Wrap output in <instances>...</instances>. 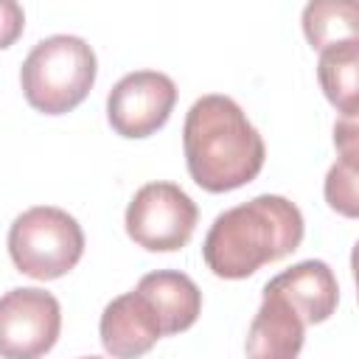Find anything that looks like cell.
Wrapping results in <instances>:
<instances>
[{
    "mask_svg": "<svg viewBox=\"0 0 359 359\" xmlns=\"http://www.w3.org/2000/svg\"><path fill=\"white\" fill-rule=\"evenodd\" d=\"M199 222L196 202L177 182H146L126 205V233L149 252L182 250Z\"/></svg>",
    "mask_w": 359,
    "mask_h": 359,
    "instance_id": "5",
    "label": "cell"
},
{
    "mask_svg": "<svg viewBox=\"0 0 359 359\" xmlns=\"http://www.w3.org/2000/svg\"><path fill=\"white\" fill-rule=\"evenodd\" d=\"M62 331L59 300L39 286H17L0 297V359H39Z\"/></svg>",
    "mask_w": 359,
    "mask_h": 359,
    "instance_id": "6",
    "label": "cell"
},
{
    "mask_svg": "<svg viewBox=\"0 0 359 359\" xmlns=\"http://www.w3.org/2000/svg\"><path fill=\"white\" fill-rule=\"evenodd\" d=\"M266 286L286 294L294 303V309L303 314L306 325L325 323L339 303V286H337L334 269L325 261H314V258L283 269L280 275L266 280Z\"/></svg>",
    "mask_w": 359,
    "mask_h": 359,
    "instance_id": "11",
    "label": "cell"
},
{
    "mask_svg": "<svg viewBox=\"0 0 359 359\" xmlns=\"http://www.w3.org/2000/svg\"><path fill=\"white\" fill-rule=\"evenodd\" d=\"M95 73L98 62L87 39L76 34H53L28 50L20 67V84L25 101L36 112L65 115L90 95Z\"/></svg>",
    "mask_w": 359,
    "mask_h": 359,
    "instance_id": "3",
    "label": "cell"
},
{
    "mask_svg": "<svg viewBox=\"0 0 359 359\" xmlns=\"http://www.w3.org/2000/svg\"><path fill=\"white\" fill-rule=\"evenodd\" d=\"M8 255L22 275L34 280H56L81 261L84 230L62 208H28L8 227Z\"/></svg>",
    "mask_w": 359,
    "mask_h": 359,
    "instance_id": "4",
    "label": "cell"
},
{
    "mask_svg": "<svg viewBox=\"0 0 359 359\" xmlns=\"http://www.w3.org/2000/svg\"><path fill=\"white\" fill-rule=\"evenodd\" d=\"M79 359H101V356H79Z\"/></svg>",
    "mask_w": 359,
    "mask_h": 359,
    "instance_id": "17",
    "label": "cell"
},
{
    "mask_svg": "<svg viewBox=\"0 0 359 359\" xmlns=\"http://www.w3.org/2000/svg\"><path fill=\"white\" fill-rule=\"evenodd\" d=\"M177 104V84L160 70H135L107 95V121L121 137H149L165 126Z\"/></svg>",
    "mask_w": 359,
    "mask_h": 359,
    "instance_id": "7",
    "label": "cell"
},
{
    "mask_svg": "<svg viewBox=\"0 0 359 359\" xmlns=\"http://www.w3.org/2000/svg\"><path fill=\"white\" fill-rule=\"evenodd\" d=\"M149 306L154 309L163 337L188 331L199 311H202V292L194 283V278H188L180 269H157L140 278V283L135 286Z\"/></svg>",
    "mask_w": 359,
    "mask_h": 359,
    "instance_id": "10",
    "label": "cell"
},
{
    "mask_svg": "<svg viewBox=\"0 0 359 359\" xmlns=\"http://www.w3.org/2000/svg\"><path fill=\"white\" fill-rule=\"evenodd\" d=\"M356 70H359V39H348L320 50L317 79L325 98L345 115H356Z\"/></svg>",
    "mask_w": 359,
    "mask_h": 359,
    "instance_id": "12",
    "label": "cell"
},
{
    "mask_svg": "<svg viewBox=\"0 0 359 359\" xmlns=\"http://www.w3.org/2000/svg\"><path fill=\"white\" fill-rule=\"evenodd\" d=\"M25 28V14L17 0H0V50L11 48Z\"/></svg>",
    "mask_w": 359,
    "mask_h": 359,
    "instance_id": "15",
    "label": "cell"
},
{
    "mask_svg": "<svg viewBox=\"0 0 359 359\" xmlns=\"http://www.w3.org/2000/svg\"><path fill=\"white\" fill-rule=\"evenodd\" d=\"M303 233V213L294 202L278 194H261L213 219L202 241V258L216 278L241 280L264 264L294 252Z\"/></svg>",
    "mask_w": 359,
    "mask_h": 359,
    "instance_id": "2",
    "label": "cell"
},
{
    "mask_svg": "<svg viewBox=\"0 0 359 359\" xmlns=\"http://www.w3.org/2000/svg\"><path fill=\"white\" fill-rule=\"evenodd\" d=\"M325 199L342 216H356V157H339L325 174Z\"/></svg>",
    "mask_w": 359,
    "mask_h": 359,
    "instance_id": "14",
    "label": "cell"
},
{
    "mask_svg": "<svg viewBox=\"0 0 359 359\" xmlns=\"http://www.w3.org/2000/svg\"><path fill=\"white\" fill-rule=\"evenodd\" d=\"M182 149L191 180L224 194L252 182L266 160V146L247 112L230 95H202L191 104L182 123Z\"/></svg>",
    "mask_w": 359,
    "mask_h": 359,
    "instance_id": "1",
    "label": "cell"
},
{
    "mask_svg": "<svg viewBox=\"0 0 359 359\" xmlns=\"http://www.w3.org/2000/svg\"><path fill=\"white\" fill-rule=\"evenodd\" d=\"M334 143L339 149V157H356V121L342 118L334 126Z\"/></svg>",
    "mask_w": 359,
    "mask_h": 359,
    "instance_id": "16",
    "label": "cell"
},
{
    "mask_svg": "<svg viewBox=\"0 0 359 359\" xmlns=\"http://www.w3.org/2000/svg\"><path fill=\"white\" fill-rule=\"evenodd\" d=\"M98 334L104 351L112 359H137L157 345L163 328L149 300L137 289H132L104 306Z\"/></svg>",
    "mask_w": 359,
    "mask_h": 359,
    "instance_id": "8",
    "label": "cell"
},
{
    "mask_svg": "<svg viewBox=\"0 0 359 359\" xmlns=\"http://www.w3.org/2000/svg\"><path fill=\"white\" fill-rule=\"evenodd\" d=\"M306 339V320L294 303L272 286H264L261 306L247 331V359H297Z\"/></svg>",
    "mask_w": 359,
    "mask_h": 359,
    "instance_id": "9",
    "label": "cell"
},
{
    "mask_svg": "<svg viewBox=\"0 0 359 359\" xmlns=\"http://www.w3.org/2000/svg\"><path fill=\"white\" fill-rule=\"evenodd\" d=\"M356 3L337 0H314L303 8V34L311 48L325 50L331 45L356 39Z\"/></svg>",
    "mask_w": 359,
    "mask_h": 359,
    "instance_id": "13",
    "label": "cell"
}]
</instances>
